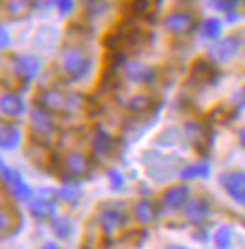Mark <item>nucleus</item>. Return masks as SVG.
<instances>
[{
  "label": "nucleus",
  "mask_w": 245,
  "mask_h": 249,
  "mask_svg": "<svg viewBox=\"0 0 245 249\" xmlns=\"http://www.w3.org/2000/svg\"><path fill=\"white\" fill-rule=\"evenodd\" d=\"M86 103V98L79 92H62V90H45L39 98L37 105L51 111L52 114L66 111H79Z\"/></svg>",
  "instance_id": "nucleus-1"
},
{
  "label": "nucleus",
  "mask_w": 245,
  "mask_h": 249,
  "mask_svg": "<svg viewBox=\"0 0 245 249\" xmlns=\"http://www.w3.org/2000/svg\"><path fill=\"white\" fill-rule=\"evenodd\" d=\"M62 71L70 81L79 83L92 71V58L81 47H68L62 54Z\"/></svg>",
  "instance_id": "nucleus-2"
},
{
  "label": "nucleus",
  "mask_w": 245,
  "mask_h": 249,
  "mask_svg": "<svg viewBox=\"0 0 245 249\" xmlns=\"http://www.w3.org/2000/svg\"><path fill=\"white\" fill-rule=\"evenodd\" d=\"M144 165H148V176L154 178L156 182H169L171 178L178 175L182 171H178V167L174 165L180 161L176 156H165L159 152H146V156L142 158Z\"/></svg>",
  "instance_id": "nucleus-3"
},
{
  "label": "nucleus",
  "mask_w": 245,
  "mask_h": 249,
  "mask_svg": "<svg viewBox=\"0 0 245 249\" xmlns=\"http://www.w3.org/2000/svg\"><path fill=\"white\" fill-rule=\"evenodd\" d=\"M244 37L240 34H230V36L223 37L219 41H215L208 51V58L215 66H225V64L232 62L234 58L242 53L244 49Z\"/></svg>",
  "instance_id": "nucleus-4"
},
{
  "label": "nucleus",
  "mask_w": 245,
  "mask_h": 249,
  "mask_svg": "<svg viewBox=\"0 0 245 249\" xmlns=\"http://www.w3.org/2000/svg\"><path fill=\"white\" fill-rule=\"evenodd\" d=\"M30 129L37 139H51L56 131V118L54 114L43 107L36 105L30 111Z\"/></svg>",
  "instance_id": "nucleus-5"
},
{
  "label": "nucleus",
  "mask_w": 245,
  "mask_h": 249,
  "mask_svg": "<svg viewBox=\"0 0 245 249\" xmlns=\"http://www.w3.org/2000/svg\"><path fill=\"white\" fill-rule=\"evenodd\" d=\"M196 25V15L187 10H174L163 19V28L172 36H182L191 32Z\"/></svg>",
  "instance_id": "nucleus-6"
},
{
  "label": "nucleus",
  "mask_w": 245,
  "mask_h": 249,
  "mask_svg": "<svg viewBox=\"0 0 245 249\" xmlns=\"http://www.w3.org/2000/svg\"><path fill=\"white\" fill-rule=\"evenodd\" d=\"M12 70L21 83L30 85L39 73L41 62L32 54H15L12 56Z\"/></svg>",
  "instance_id": "nucleus-7"
},
{
  "label": "nucleus",
  "mask_w": 245,
  "mask_h": 249,
  "mask_svg": "<svg viewBox=\"0 0 245 249\" xmlns=\"http://www.w3.org/2000/svg\"><path fill=\"white\" fill-rule=\"evenodd\" d=\"M221 187L238 204L245 206V171H227L219 175Z\"/></svg>",
  "instance_id": "nucleus-8"
},
{
  "label": "nucleus",
  "mask_w": 245,
  "mask_h": 249,
  "mask_svg": "<svg viewBox=\"0 0 245 249\" xmlns=\"http://www.w3.org/2000/svg\"><path fill=\"white\" fill-rule=\"evenodd\" d=\"M123 73L135 85H154L158 81V77H159L158 68H154L152 64L135 62V60L123 66Z\"/></svg>",
  "instance_id": "nucleus-9"
},
{
  "label": "nucleus",
  "mask_w": 245,
  "mask_h": 249,
  "mask_svg": "<svg viewBox=\"0 0 245 249\" xmlns=\"http://www.w3.org/2000/svg\"><path fill=\"white\" fill-rule=\"evenodd\" d=\"M127 219H129L127 213L118 206H103L101 212H99V225H101V229L107 236L123 229L127 225Z\"/></svg>",
  "instance_id": "nucleus-10"
},
{
  "label": "nucleus",
  "mask_w": 245,
  "mask_h": 249,
  "mask_svg": "<svg viewBox=\"0 0 245 249\" xmlns=\"http://www.w3.org/2000/svg\"><path fill=\"white\" fill-rule=\"evenodd\" d=\"M161 202L167 210L171 212H180V210H185L187 204L191 202V189L187 186H171L161 197Z\"/></svg>",
  "instance_id": "nucleus-11"
},
{
  "label": "nucleus",
  "mask_w": 245,
  "mask_h": 249,
  "mask_svg": "<svg viewBox=\"0 0 245 249\" xmlns=\"http://www.w3.org/2000/svg\"><path fill=\"white\" fill-rule=\"evenodd\" d=\"M219 79V71L215 68V64L211 62L210 58H198L193 68H191V81L195 85H215Z\"/></svg>",
  "instance_id": "nucleus-12"
},
{
  "label": "nucleus",
  "mask_w": 245,
  "mask_h": 249,
  "mask_svg": "<svg viewBox=\"0 0 245 249\" xmlns=\"http://www.w3.org/2000/svg\"><path fill=\"white\" fill-rule=\"evenodd\" d=\"M88 167H90V161L83 152H70L64 160V169H66V175H68L64 178V184H70L71 180L85 176L88 173Z\"/></svg>",
  "instance_id": "nucleus-13"
},
{
  "label": "nucleus",
  "mask_w": 245,
  "mask_h": 249,
  "mask_svg": "<svg viewBox=\"0 0 245 249\" xmlns=\"http://www.w3.org/2000/svg\"><path fill=\"white\" fill-rule=\"evenodd\" d=\"M0 111H2L4 118H12V120L13 118H21L26 112V103L19 94L8 92L0 100Z\"/></svg>",
  "instance_id": "nucleus-14"
},
{
  "label": "nucleus",
  "mask_w": 245,
  "mask_h": 249,
  "mask_svg": "<svg viewBox=\"0 0 245 249\" xmlns=\"http://www.w3.org/2000/svg\"><path fill=\"white\" fill-rule=\"evenodd\" d=\"M211 213V204L204 197H193L185 208V217L193 225H202Z\"/></svg>",
  "instance_id": "nucleus-15"
},
{
  "label": "nucleus",
  "mask_w": 245,
  "mask_h": 249,
  "mask_svg": "<svg viewBox=\"0 0 245 249\" xmlns=\"http://www.w3.org/2000/svg\"><path fill=\"white\" fill-rule=\"evenodd\" d=\"M21 127L13 122H2L0 125V148L4 152H13V150L19 148L21 144Z\"/></svg>",
  "instance_id": "nucleus-16"
},
{
  "label": "nucleus",
  "mask_w": 245,
  "mask_h": 249,
  "mask_svg": "<svg viewBox=\"0 0 245 249\" xmlns=\"http://www.w3.org/2000/svg\"><path fill=\"white\" fill-rule=\"evenodd\" d=\"M28 212L34 219L47 221L56 217V204L47 197H36L34 200L28 202Z\"/></svg>",
  "instance_id": "nucleus-17"
},
{
  "label": "nucleus",
  "mask_w": 245,
  "mask_h": 249,
  "mask_svg": "<svg viewBox=\"0 0 245 249\" xmlns=\"http://www.w3.org/2000/svg\"><path fill=\"white\" fill-rule=\"evenodd\" d=\"M135 219L140 225H152L158 217H159V212H158V206L156 202L150 199H140L135 204Z\"/></svg>",
  "instance_id": "nucleus-18"
},
{
  "label": "nucleus",
  "mask_w": 245,
  "mask_h": 249,
  "mask_svg": "<svg viewBox=\"0 0 245 249\" xmlns=\"http://www.w3.org/2000/svg\"><path fill=\"white\" fill-rule=\"evenodd\" d=\"M112 146H114V139L110 137L103 127H98V131L94 135V141H92V152H94V156H107V154H110Z\"/></svg>",
  "instance_id": "nucleus-19"
},
{
  "label": "nucleus",
  "mask_w": 245,
  "mask_h": 249,
  "mask_svg": "<svg viewBox=\"0 0 245 249\" xmlns=\"http://www.w3.org/2000/svg\"><path fill=\"white\" fill-rule=\"evenodd\" d=\"M152 109H156V103L148 94H137V96H133L131 100L127 101V111L137 114V116L148 114Z\"/></svg>",
  "instance_id": "nucleus-20"
},
{
  "label": "nucleus",
  "mask_w": 245,
  "mask_h": 249,
  "mask_svg": "<svg viewBox=\"0 0 245 249\" xmlns=\"http://www.w3.org/2000/svg\"><path fill=\"white\" fill-rule=\"evenodd\" d=\"M12 191V195L15 197L17 200H23V202H30V200H34V189L26 184V180L23 178V175L17 171V176H15V184L13 187L10 189Z\"/></svg>",
  "instance_id": "nucleus-21"
},
{
  "label": "nucleus",
  "mask_w": 245,
  "mask_h": 249,
  "mask_svg": "<svg viewBox=\"0 0 245 249\" xmlns=\"http://www.w3.org/2000/svg\"><path fill=\"white\" fill-rule=\"evenodd\" d=\"M211 169H210V163L206 161H198L193 163V165H187L182 169L180 173V178L182 180H196V178H208Z\"/></svg>",
  "instance_id": "nucleus-22"
},
{
  "label": "nucleus",
  "mask_w": 245,
  "mask_h": 249,
  "mask_svg": "<svg viewBox=\"0 0 245 249\" xmlns=\"http://www.w3.org/2000/svg\"><path fill=\"white\" fill-rule=\"evenodd\" d=\"M51 229H52V234L58 238V240H68V238L73 234V223L70 217H64V215H56L52 221H51Z\"/></svg>",
  "instance_id": "nucleus-23"
},
{
  "label": "nucleus",
  "mask_w": 245,
  "mask_h": 249,
  "mask_svg": "<svg viewBox=\"0 0 245 249\" xmlns=\"http://www.w3.org/2000/svg\"><path fill=\"white\" fill-rule=\"evenodd\" d=\"M58 197L64 199L66 202L77 206V204L81 202V199H83V189H81V186H79L77 182H70V184H64V186L58 189Z\"/></svg>",
  "instance_id": "nucleus-24"
},
{
  "label": "nucleus",
  "mask_w": 245,
  "mask_h": 249,
  "mask_svg": "<svg viewBox=\"0 0 245 249\" xmlns=\"http://www.w3.org/2000/svg\"><path fill=\"white\" fill-rule=\"evenodd\" d=\"M19 217L17 210L10 208L8 204L2 206V213H0V231H2V238L8 236V231L15 229V219Z\"/></svg>",
  "instance_id": "nucleus-25"
},
{
  "label": "nucleus",
  "mask_w": 245,
  "mask_h": 249,
  "mask_svg": "<svg viewBox=\"0 0 245 249\" xmlns=\"http://www.w3.org/2000/svg\"><path fill=\"white\" fill-rule=\"evenodd\" d=\"M221 34H223V21L217 17H208L202 23V36L206 39H217L219 41Z\"/></svg>",
  "instance_id": "nucleus-26"
},
{
  "label": "nucleus",
  "mask_w": 245,
  "mask_h": 249,
  "mask_svg": "<svg viewBox=\"0 0 245 249\" xmlns=\"http://www.w3.org/2000/svg\"><path fill=\"white\" fill-rule=\"evenodd\" d=\"M213 244L217 249H230L232 248V229L228 225L221 227L219 231L213 234Z\"/></svg>",
  "instance_id": "nucleus-27"
},
{
  "label": "nucleus",
  "mask_w": 245,
  "mask_h": 249,
  "mask_svg": "<svg viewBox=\"0 0 245 249\" xmlns=\"http://www.w3.org/2000/svg\"><path fill=\"white\" fill-rule=\"evenodd\" d=\"M154 6H156V2H152V0H137V2H131L129 4V12H131L129 19H133V17H148V13L154 10Z\"/></svg>",
  "instance_id": "nucleus-28"
},
{
  "label": "nucleus",
  "mask_w": 245,
  "mask_h": 249,
  "mask_svg": "<svg viewBox=\"0 0 245 249\" xmlns=\"http://www.w3.org/2000/svg\"><path fill=\"white\" fill-rule=\"evenodd\" d=\"M85 10L90 19H96V17H101L109 12L110 4L109 2H85Z\"/></svg>",
  "instance_id": "nucleus-29"
},
{
  "label": "nucleus",
  "mask_w": 245,
  "mask_h": 249,
  "mask_svg": "<svg viewBox=\"0 0 245 249\" xmlns=\"http://www.w3.org/2000/svg\"><path fill=\"white\" fill-rule=\"evenodd\" d=\"M210 6H211L213 10H217V12H223V13H227V15H230V13L240 6V2H238V0H213V2H210Z\"/></svg>",
  "instance_id": "nucleus-30"
},
{
  "label": "nucleus",
  "mask_w": 245,
  "mask_h": 249,
  "mask_svg": "<svg viewBox=\"0 0 245 249\" xmlns=\"http://www.w3.org/2000/svg\"><path fill=\"white\" fill-rule=\"evenodd\" d=\"M230 103H232V109H234V114H236V116H238L242 111H245V87H242L236 94H234Z\"/></svg>",
  "instance_id": "nucleus-31"
},
{
  "label": "nucleus",
  "mask_w": 245,
  "mask_h": 249,
  "mask_svg": "<svg viewBox=\"0 0 245 249\" xmlns=\"http://www.w3.org/2000/svg\"><path fill=\"white\" fill-rule=\"evenodd\" d=\"M6 8H8V12L12 13V15L17 17V15H23L28 10V2H8Z\"/></svg>",
  "instance_id": "nucleus-32"
},
{
  "label": "nucleus",
  "mask_w": 245,
  "mask_h": 249,
  "mask_svg": "<svg viewBox=\"0 0 245 249\" xmlns=\"http://www.w3.org/2000/svg\"><path fill=\"white\" fill-rule=\"evenodd\" d=\"M109 180H110V187L112 189H122L123 184H125V180H123V176L118 173V171H109Z\"/></svg>",
  "instance_id": "nucleus-33"
},
{
  "label": "nucleus",
  "mask_w": 245,
  "mask_h": 249,
  "mask_svg": "<svg viewBox=\"0 0 245 249\" xmlns=\"http://www.w3.org/2000/svg\"><path fill=\"white\" fill-rule=\"evenodd\" d=\"M56 8H58L62 17H66L68 13H71L75 10V2H71V0H58L56 2Z\"/></svg>",
  "instance_id": "nucleus-34"
},
{
  "label": "nucleus",
  "mask_w": 245,
  "mask_h": 249,
  "mask_svg": "<svg viewBox=\"0 0 245 249\" xmlns=\"http://www.w3.org/2000/svg\"><path fill=\"white\" fill-rule=\"evenodd\" d=\"M0 37H2V49H8V45H10V36H8L6 26H2V30H0Z\"/></svg>",
  "instance_id": "nucleus-35"
},
{
  "label": "nucleus",
  "mask_w": 245,
  "mask_h": 249,
  "mask_svg": "<svg viewBox=\"0 0 245 249\" xmlns=\"http://www.w3.org/2000/svg\"><path fill=\"white\" fill-rule=\"evenodd\" d=\"M238 141H240V146L245 150V127L240 129V133H238Z\"/></svg>",
  "instance_id": "nucleus-36"
},
{
  "label": "nucleus",
  "mask_w": 245,
  "mask_h": 249,
  "mask_svg": "<svg viewBox=\"0 0 245 249\" xmlns=\"http://www.w3.org/2000/svg\"><path fill=\"white\" fill-rule=\"evenodd\" d=\"M41 249H60V246H58L56 242H45Z\"/></svg>",
  "instance_id": "nucleus-37"
},
{
  "label": "nucleus",
  "mask_w": 245,
  "mask_h": 249,
  "mask_svg": "<svg viewBox=\"0 0 245 249\" xmlns=\"http://www.w3.org/2000/svg\"><path fill=\"white\" fill-rule=\"evenodd\" d=\"M167 249H187L184 246H176V244H171V246H167Z\"/></svg>",
  "instance_id": "nucleus-38"
},
{
  "label": "nucleus",
  "mask_w": 245,
  "mask_h": 249,
  "mask_svg": "<svg viewBox=\"0 0 245 249\" xmlns=\"http://www.w3.org/2000/svg\"><path fill=\"white\" fill-rule=\"evenodd\" d=\"M83 249H90V246H86V244H85V248H83Z\"/></svg>",
  "instance_id": "nucleus-39"
},
{
  "label": "nucleus",
  "mask_w": 245,
  "mask_h": 249,
  "mask_svg": "<svg viewBox=\"0 0 245 249\" xmlns=\"http://www.w3.org/2000/svg\"><path fill=\"white\" fill-rule=\"evenodd\" d=\"M244 4H245V2H244Z\"/></svg>",
  "instance_id": "nucleus-40"
}]
</instances>
